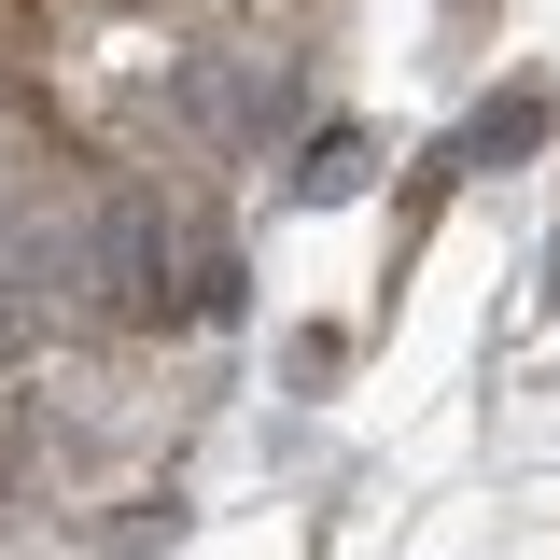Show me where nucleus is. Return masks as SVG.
I'll use <instances>...</instances> for the list:
<instances>
[{
	"instance_id": "nucleus-1",
	"label": "nucleus",
	"mask_w": 560,
	"mask_h": 560,
	"mask_svg": "<svg viewBox=\"0 0 560 560\" xmlns=\"http://www.w3.org/2000/svg\"><path fill=\"white\" fill-rule=\"evenodd\" d=\"M183 113H197L210 140H267V127H280V84H267V70H238V57H197V70H183Z\"/></svg>"
},
{
	"instance_id": "nucleus-2",
	"label": "nucleus",
	"mask_w": 560,
	"mask_h": 560,
	"mask_svg": "<svg viewBox=\"0 0 560 560\" xmlns=\"http://www.w3.org/2000/svg\"><path fill=\"white\" fill-rule=\"evenodd\" d=\"M350 183H364V127H323L308 168H294V197H350Z\"/></svg>"
},
{
	"instance_id": "nucleus-3",
	"label": "nucleus",
	"mask_w": 560,
	"mask_h": 560,
	"mask_svg": "<svg viewBox=\"0 0 560 560\" xmlns=\"http://www.w3.org/2000/svg\"><path fill=\"white\" fill-rule=\"evenodd\" d=\"M533 140H547V98H504V113L477 127V154H533Z\"/></svg>"
}]
</instances>
